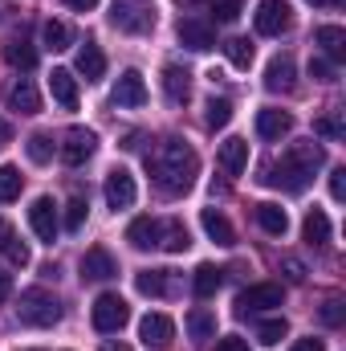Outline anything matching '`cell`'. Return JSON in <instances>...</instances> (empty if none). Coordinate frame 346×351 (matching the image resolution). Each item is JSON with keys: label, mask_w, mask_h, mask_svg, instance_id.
<instances>
[{"label": "cell", "mask_w": 346, "mask_h": 351, "mask_svg": "<svg viewBox=\"0 0 346 351\" xmlns=\"http://www.w3.org/2000/svg\"><path fill=\"white\" fill-rule=\"evenodd\" d=\"M147 168L155 176L159 192L183 196V192H191V184H196V176H200V156H196L183 139H163L155 152H147Z\"/></svg>", "instance_id": "6da1fadb"}, {"label": "cell", "mask_w": 346, "mask_h": 351, "mask_svg": "<svg viewBox=\"0 0 346 351\" xmlns=\"http://www.w3.org/2000/svg\"><path fill=\"white\" fill-rule=\"evenodd\" d=\"M326 164V152H322V143H293L285 156H281V164H269L265 168V184L269 188H285V192H306L310 188V180L314 172Z\"/></svg>", "instance_id": "7a4b0ae2"}, {"label": "cell", "mask_w": 346, "mask_h": 351, "mask_svg": "<svg viewBox=\"0 0 346 351\" xmlns=\"http://www.w3.org/2000/svg\"><path fill=\"white\" fill-rule=\"evenodd\" d=\"M62 302L49 294V290H41V286H33V290H25L21 294V302H16V319L25 323V327H53V323H62Z\"/></svg>", "instance_id": "3957f363"}, {"label": "cell", "mask_w": 346, "mask_h": 351, "mask_svg": "<svg viewBox=\"0 0 346 351\" xmlns=\"http://www.w3.org/2000/svg\"><path fill=\"white\" fill-rule=\"evenodd\" d=\"M110 25L122 33H147L155 29V8L139 4V0H114L110 4Z\"/></svg>", "instance_id": "277c9868"}, {"label": "cell", "mask_w": 346, "mask_h": 351, "mask_svg": "<svg viewBox=\"0 0 346 351\" xmlns=\"http://www.w3.org/2000/svg\"><path fill=\"white\" fill-rule=\"evenodd\" d=\"M90 319H94V331L114 335V331H122V327L131 323V306H127L118 294H98V302H94Z\"/></svg>", "instance_id": "5b68a950"}, {"label": "cell", "mask_w": 346, "mask_h": 351, "mask_svg": "<svg viewBox=\"0 0 346 351\" xmlns=\"http://www.w3.org/2000/svg\"><path fill=\"white\" fill-rule=\"evenodd\" d=\"M281 298H285V290H281L277 282H257V286H249V290L237 294V311H241V315L273 311V306H281Z\"/></svg>", "instance_id": "8992f818"}, {"label": "cell", "mask_w": 346, "mask_h": 351, "mask_svg": "<svg viewBox=\"0 0 346 351\" xmlns=\"http://www.w3.org/2000/svg\"><path fill=\"white\" fill-rule=\"evenodd\" d=\"M29 225H33V233H37L45 245H53L57 233H62V225H57V204H53L49 196H37V200L29 204Z\"/></svg>", "instance_id": "52a82bcc"}, {"label": "cell", "mask_w": 346, "mask_h": 351, "mask_svg": "<svg viewBox=\"0 0 346 351\" xmlns=\"http://www.w3.org/2000/svg\"><path fill=\"white\" fill-rule=\"evenodd\" d=\"M94 152H98V135H94V131H86V127H70V131H66V139H62V160H66L70 168H82Z\"/></svg>", "instance_id": "ba28073f"}, {"label": "cell", "mask_w": 346, "mask_h": 351, "mask_svg": "<svg viewBox=\"0 0 346 351\" xmlns=\"http://www.w3.org/2000/svg\"><path fill=\"white\" fill-rule=\"evenodd\" d=\"M106 204L118 213V208H131L135 204V196H139V188H135V176L127 172V168H110L106 172Z\"/></svg>", "instance_id": "9c48e42d"}, {"label": "cell", "mask_w": 346, "mask_h": 351, "mask_svg": "<svg viewBox=\"0 0 346 351\" xmlns=\"http://www.w3.org/2000/svg\"><path fill=\"white\" fill-rule=\"evenodd\" d=\"M289 4L285 0H261L257 8V33L261 37H281L285 29H289Z\"/></svg>", "instance_id": "30bf717a"}, {"label": "cell", "mask_w": 346, "mask_h": 351, "mask_svg": "<svg viewBox=\"0 0 346 351\" xmlns=\"http://www.w3.org/2000/svg\"><path fill=\"white\" fill-rule=\"evenodd\" d=\"M110 102H114V106H131V110H135V106H143V102H147L143 74H139V70H127V74L114 82V94H110Z\"/></svg>", "instance_id": "8fae6325"}, {"label": "cell", "mask_w": 346, "mask_h": 351, "mask_svg": "<svg viewBox=\"0 0 346 351\" xmlns=\"http://www.w3.org/2000/svg\"><path fill=\"white\" fill-rule=\"evenodd\" d=\"M114 274H118V262L110 258V250H102V245L86 250V258H82V282H110Z\"/></svg>", "instance_id": "7c38bea8"}, {"label": "cell", "mask_w": 346, "mask_h": 351, "mask_svg": "<svg viewBox=\"0 0 346 351\" xmlns=\"http://www.w3.org/2000/svg\"><path fill=\"white\" fill-rule=\"evenodd\" d=\"M289 131H293V114L289 110H273V106L257 110V135L261 139H285Z\"/></svg>", "instance_id": "4fadbf2b"}, {"label": "cell", "mask_w": 346, "mask_h": 351, "mask_svg": "<svg viewBox=\"0 0 346 351\" xmlns=\"http://www.w3.org/2000/svg\"><path fill=\"white\" fill-rule=\"evenodd\" d=\"M293 78H297V66H293V58H289V53H277V58L269 62V70H265V86L273 90V94L293 90Z\"/></svg>", "instance_id": "5bb4252c"}, {"label": "cell", "mask_w": 346, "mask_h": 351, "mask_svg": "<svg viewBox=\"0 0 346 351\" xmlns=\"http://www.w3.org/2000/svg\"><path fill=\"white\" fill-rule=\"evenodd\" d=\"M216 164L228 176H241L249 168V143H245V139H224L220 152H216Z\"/></svg>", "instance_id": "9a60e30c"}, {"label": "cell", "mask_w": 346, "mask_h": 351, "mask_svg": "<svg viewBox=\"0 0 346 351\" xmlns=\"http://www.w3.org/2000/svg\"><path fill=\"white\" fill-rule=\"evenodd\" d=\"M175 335V323L168 315H147L143 323H139V339L147 343V348H163V343H172Z\"/></svg>", "instance_id": "2e32d148"}, {"label": "cell", "mask_w": 346, "mask_h": 351, "mask_svg": "<svg viewBox=\"0 0 346 351\" xmlns=\"http://www.w3.org/2000/svg\"><path fill=\"white\" fill-rule=\"evenodd\" d=\"M179 41H183L187 49L204 53V49L216 45V33H212V25H204V21H179Z\"/></svg>", "instance_id": "e0dca14e"}, {"label": "cell", "mask_w": 346, "mask_h": 351, "mask_svg": "<svg viewBox=\"0 0 346 351\" xmlns=\"http://www.w3.org/2000/svg\"><path fill=\"white\" fill-rule=\"evenodd\" d=\"M200 225H204V233L216 241V245H237V233H232V225H228V217L224 213H216V208H204L200 213Z\"/></svg>", "instance_id": "ac0fdd59"}, {"label": "cell", "mask_w": 346, "mask_h": 351, "mask_svg": "<svg viewBox=\"0 0 346 351\" xmlns=\"http://www.w3.org/2000/svg\"><path fill=\"white\" fill-rule=\"evenodd\" d=\"M159 229H163V221L139 217V221H131V229H127V241H131L135 250H159Z\"/></svg>", "instance_id": "d6986e66"}, {"label": "cell", "mask_w": 346, "mask_h": 351, "mask_svg": "<svg viewBox=\"0 0 346 351\" xmlns=\"http://www.w3.org/2000/svg\"><path fill=\"white\" fill-rule=\"evenodd\" d=\"M8 110H21V114H37L41 110V94H37V86L29 78L8 86Z\"/></svg>", "instance_id": "ffe728a7"}, {"label": "cell", "mask_w": 346, "mask_h": 351, "mask_svg": "<svg viewBox=\"0 0 346 351\" xmlns=\"http://www.w3.org/2000/svg\"><path fill=\"white\" fill-rule=\"evenodd\" d=\"M302 233H306V241H310L314 250H326V245H330V217H326L322 208H310L306 221H302Z\"/></svg>", "instance_id": "44dd1931"}, {"label": "cell", "mask_w": 346, "mask_h": 351, "mask_svg": "<svg viewBox=\"0 0 346 351\" xmlns=\"http://www.w3.org/2000/svg\"><path fill=\"white\" fill-rule=\"evenodd\" d=\"M4 62L8 66H16V70H33L37 66V49H33V41L21 33V37H8V45H4Z\"/></svg>", "instance_id": "7402d4cb"}, {"label": "cell", "mask_w": 346, "mask_h": 351, "mask_svg": "<svg viewBox=\"0 0 346 351\" xmlns=\"http://www.w3.org/2000/svg\"><path fill=\"white\" fill-rule=\"evenodd\" d=\"M49 90H53L57 106H66V110L78 106V78H74L70 70H53V74H49Z\"/></svg>", "instance_id": "603a6c76"}, {"label": "cell", "mask_w": 346, "mask_h": 351, "mask_svg": "<svg viewBox=\"0 0 346 351\" xmlns=\"http://www.w3.org/2000/svg\"><path fill=\"white\" fill-rule=\"evenodd\" d=\"M163 94L172 98L175 106H183V102L191 98V74L179 70V66H168V70H163Z\"/></svg>", "instance_id": "cb8c5ba5"}, {"label": "cell", "mask_w": 346, "mask_h": 351, "mask_svg": "<svg viewBox=\"0 0 346 351\" xmlns=\"http://www.w3.org/2000/svg\"><path fill=\"white\" fill-rule=\"evenodd\" d=\"M78 74H82L86 82H98V78L106 74V53H102L94 41H86V45L78 49Z\"/></svg>", "instance_id": "d4e9b609"}, {"label": "cell", "mask_w": 346, "mask_h": 351, "mask_svg": "<svg viewBox=\"0 0 346 351\" xmlns=\"http://www.w3.org/2000/svg\"><path fill=\"white\" fill-rule=\"evenodd\" d=\"M135 290L147 294V298H163V294L172 290V269H143V274L135 278Z\"/></svg>", "instance_id": "484cf974"}, {"label": "cell", "mask_w": 346, "mask_h": 351, "mask_svg": "<svg viewBox=\"0 0 346 351\" xmlns=\"http://www.w3.org/2000/svg\"><path fill=\"white\" fill-rule=\"evenodd\" d=\"M314 41L322 45V53H326L330 62H343L346 58V33L338 29V25H322V29L314 33Z\"/></svg>", "instance_id": "4316f807"}, {"label": "cell", "mask_w": 346, "mask_h": 351, "mask_svg": "<svg viewBox=\"0 0 346 351\" xmlns=\"http://www.w3.org/2000/svg\"><path fill=\"white\" fill-rule=\"evenodd\" d=\"M253 213H257V225L269 233V237H285V229H289L285 208H277V204H257Z\"/></svg>", "instance_id": "83f0119b"}, {"label": "cell", "mask_w": 346, "mask_h": 351, "mask_svg": "<svg viewBox=\"0 0 346 351\" xmlns=\"http://www.w3.org/2000/svg\"><path fill=\"white\" fill-rule=\"evenodd\" d=\"M220 286H224V269H220V265H208V262H204L200 269H196V278H191V290H196L200 298H212Z\"/></svg>", "instance_id": "f1b7e54d"}, {"label": "cell", "mask_w": 346, "mask_h": 351, "mask_svg": "<svg viewBox=\"0 0 346 351\" xmlns=\"http://www.w3.org/2000/svg\"><path fill=\"white\" fill-rule=\"evenodd\" d=\"M187 245H191L187 225H183V221H163V229H159V250H168V254H183Z\"/></svg>", "instance_id": "f546056e"}, {"label": "cell", "mask_w": 346, "mask_h": 351, "mask_svg": "<svg viewBox=\"0 0 346 351\" xmlns=\"http://www.w3.org/2000/svg\"><path fill=\"white\" fill-rule=\"evenodd\" d=\"M41 37H45V49H70V41H74V33H70V25L66 21H45V29H41Z\"/></svg>", "instance_id": "4dcf8cb0"}, {"label": "cell", "mask_w": 346, "mask_h": 351, "mask_svg": "<svg viewBox=\"0 0 346 351\" xmlns=\"http://www.w3.org/2000/svg\"><path fill=\"white\" fill-rule=\"evenodd\" d=\"M204 123H208L212 131L228 127V123H232V102H228V98H208V106H204Z\"/></svg>", "instance_id": "1f68e13d"}, {"label": "cell", "mask_w": 346, "mask_h": 351, "mask_svg": "<svg viewBox=\"0 0 346 351\" xmlns=\"http://www.w3.org/2000/svg\"><path fill=\"white\" fill-rule=\"evenodd\" d=\"M187 331H191V339H212V335H216V315L204 311V306H196V311L187 315Z\"/></svg>", "instance_id": "d6a6232c"}, {"label": "cell", "mask_w": 346, "mask_h": 351, "mask_svg": "<svg viewBox=\"0 0 346 351\" xmlns=\"http://www.w3.org/2000/svg\"><path fill=\"white\" fill-rule=\"evenodd\" d=\"M224 53H228V62H232L237 70H249V66H253V41H249V37L224 41Z\"/></svg>", "instance_id": "836d02e7"}, {"label": "cell", "mask_w": 346, "mask_h": 351, "mask_svg": "<svg viewBox=\"0 0 346 351\" xmlns=\"http://www.w3.org/2000/svg\"><path fill=\"white\" fill-rule=\"evenodd\" d=\"M21 188H25V176L16 172V168H8V164H0V204L16 200Z\"/></svg>", "instance_id": "e575fe53"}, {"label": "cell", "mask_w": 346, "mask_h": 351, "mask_svg": "<svg viewBox=\"0 0 346 351\" xmlns=\"http://www.w3.org/2000/svg\"><path fill=\"white\" fill-rule=\"evenodd\" d=\"M25 152H29V160H33V164H49V160H53V139H49L45 131H37V135H29Z\"/></svg>", "instance_id": "d590c367"}, {"label": "cell", "mask_w": 346, "mask_h": 351, "mask_svg": "<svg viewBox=\"0 0 346 351\" xmlns=\"http://www.w3.org/2000/svg\"><path fill=\"white\" fill-rule=\"evenodd\" d=\"M285 335H289V323H285V319H265V323L257 327V339L265 343V348H277Z\"/></svg>", "instance_id": "8d00e7d4"}, {"label": "cell", "mask_w": 346, "mask_h": 351, "mask_svg": "<svg viewBox=\"0 0 346 351\" xmlns=\"http://www.w3.org/2000/svg\"><path fill=\"white\" fill-rule=\"evenodd\" d=\"M0 254H4L12 265H29V245H25L16 233H8V237L0 241Z\"/></svg>", "instance_id": "74e56055"}, {"label": "cell", "mask_w": 346, "mask_h": 351, "mask_svg": "<svg viewBox=\"0 0 346 351\" xmlns=\"http://www.w3.org/2000/svg\"><path fill=\"white\" fill-rule=\"evenodd\" d=\"M86 213H90L86 196H74V200L66 204V229H70V233H78V229H82V221H86Z\"/></svg>", "instance_id": "f35d334b"}, {"label": "cell", "mask_w": 346, "mask_h": 351, "mask_svg": "<svg viewBox=\"0 0 346 351\" xmlns=\"http://www.w3.org/2000/svg\"><path fill=\"white\" fill-rule=\"evenodd\" d=\"M314 131H318V135H322V139H343V119H338V114H322V119H318V123H314Z\"/></svg>", "instance_id": "ab89813d"}, {"label": "cell", "mask_w": 346, "mask_h": 351, "mask_svg": "<svg viewBox=\"0 0 346 351\" xmlns=\"http://www.w3.org/2000/svg\"><path fill=\"white\" fill-rule=\"evenodd\" d=\"M212 16H216L220 25H232V21L241 16V0H216V4H212Z\"/></svg>", "instance_id": "60d3db41"}, {"label": "cell", "mask_w": 346, "mask_h": 351, "mask_svg": "<svg viewBox=\"0 0 346 351\" xmlns=\"http://www.w3.org/2000/svg\"><path fill=\"white\" fill-rule=\"evenodd\" d=\"M343 298H330V302H326V306H322V323H326V327H343Z\"/></svg>", "instance_id": "b9f144b4"}, {"label": "cell", "mask_w": 346, "mask_h": 351, "mask_svg": "<svg viewBox=\"0 0 346 351\" xmlns=\"http://www.w3.org/2000/svg\"><path fill=\"white\" fill-rule=\"evenodd\" d=\"M310 74H314L318 82H334V62H326V58H314V62H310Z\"/></svg>", "instance_id": "7bdbcfd3"}, {"label": "cell", "mask_w": 346, "mask_h": 351, "mask_svg": "<svg viewBox=\"0 0 346 351\" xmlns=\"http://www.w3.org/2000/svg\"><path fill=\"white\" fill-rule=\"evenodd\" d=\"M330 196H334V200L346 196V168H334V172H330Z\"/></svg>", "instance_id": "ee69618b"}, {"label": "cell", "mask_w": 346, "mask_h": 351, "mask_svg": "<svg viewBox=\"0 0 346 351\" xmlns=\"http://www.w3.org/2000/svg\"><path fill=\"white\" fill-rule=\"evenodd\" d=\"M281 269H285V278H289V282H306V265L297 262V258H285Z\"/></svg>", "instance_id": "f6af8a7d"}, {"label": "cell", "mask_w": 346, "mask_h": 351, "mask_svg": "<svg viewBox=\"0 0 346 351\" xmlns=\"http://www.w3.org/2000/svg\"><path fill=\"white\" fill-rule=\"evenodd\" d=\"M216 351H249V339H241V335H224V339L216 343Z\"/></svg>", "instance_id": "bcb514c9"}, {"label": "cell", "mask_w": 346, "mask_h": 351, "mask_svg": "<svg viewBox=\"0 0 346 351\" xmlns=\"http://www.w3.org/2000/svg\"><path fill=\"white\" fill-rule=\"evenodd\" d=\"M289 351H326V343L310 335V339H297V343H293V348H289Z\"/></svg>", "instance_id": "7dc6e473"}, {"label": "cell", "mask_w": 346, "mask_h": 351, "mask_svg": "<svg viewBox=\"0 0 346 351\" xmlns=\"http://www.w3.org/2000/svg\"><path fill=\"white\" fill-rule=\"evenodd\" d=\"M62 4H66V8H74V12H90L98 0H62Z\"/></svg>", "instance_id": "c3c4849f"}, {"label": "cell", "mask_w": 346, "mask_h": 351, "mask_svg": "<svg viewBox=\"0 0 346 351\" xmlns=\"http://www.w3.org/2000/svg\"><path fill=\"white\" fill-rule=\"evenodd\" d=\"M8 294H12V278H8V274H4V269H0V302H4V298H8Z\"/></svg>", "instance_id": "681fc988"}, {"label": "cell", "mask_w": 346, "mask_h": 351, "mask_svg": "<svg viewBox=\"0 0 346 351\" xmlns=\"http://www.w3.org/2000/svg\"><path fill=\"white\" fill-rule=\"evenodd\" d=\"M8 139H12V127H8V123H4V119H0V147H4V143H8Z\"/></svg>", "instance_id": "f907efd6"}, {"label": "cell", "mask_w": 346, "mask_h": 351, "mask_svg": "<svg viewBox=\"0 0 346 351\" xmlns=\"http://www.w3.org/2000/svg\"><path fill=\"white\" fill-rule=\"evenodd\" d=\"M310 4H318V8H343V0H310Z\"/></svg>", "instance_id": "816d5d0a"}, {"label": "cell", "mask_w": 346, "mask_h": 351, "mask_svg": "<svg viewBox=\"0 0 346 351\" xmlns=\"http://www.w3.org/2000/svg\"><path fill=\"white\" fill-rule=\"evenodd\" d=\"M102 351H131V343H114L110 339V343H102Z\"/></svg>", "instance_id": "f5cc1de1"}, {"label": "cell", "mask_w": 346, "mask_h": 351, "mask_svg": "<svg viewBox=\"0 0 346 351\" xmlns=\"http://www.w3.org/2000/svg\"><path fill=\"white\" fill-rule=\"evenodd\" d=\"M8 233H12V229H8V221H4V217H0V241H4V237H8Z\"/></svg>", "instance_id": "db71d44e"}, {"label": "cell", "mask_w": 346, "mask_h": 351, "mask_svg": "<svg viewBox=\"0 0 346 351\" xmlns=\"http://www.w3.org/2000/svg\"><path fill=\"white\" fill-rule=\"evenodd\" d=\"M179 4H187V8H200V4H208V0H179Z\"/></svg>", "instance_id": "11a10c76"}]
</instances>
